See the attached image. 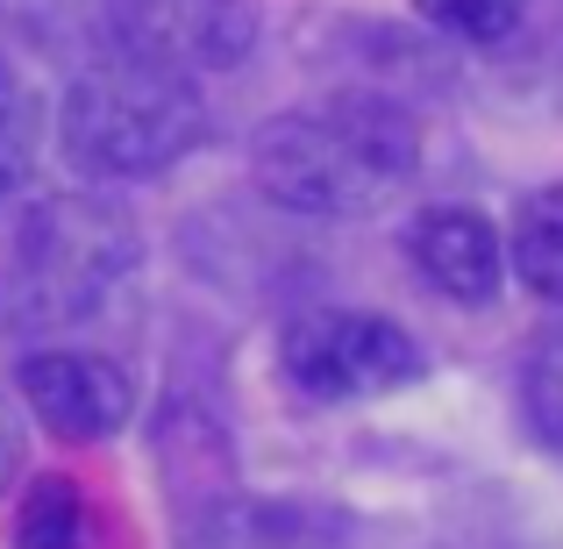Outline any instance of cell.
Segmentation results:
<instances>
[{"label":"cell","instance_id":"cell-10","mask_svg":"<svg viewBox=\"0 0 563 549\" xmlns=\"http://www.w3.org/2000/svg\"><path fill=\"white\" fill-rule=\"evenodd\" d=\"M14 549H93V507H86V485L51 471L22 493L14 507Z\"/></svg>","mask_w":563,"mask_h":549},{"label":"cell","instance_id":"cell-3","mask_svg":"<svg viewBox=\"0 0 563 549\" xmlns=\"http://www.w3.org/2000/svg\"><path fill=\"white\" fill-rule=\"evenodd\" d=\"M143 235L122 200L108 193H51V200L22 207L8 235V315L29 329H57L79 321L136 272Z\"/></svg>","mask_w":563,"mask_h":549},{"label":"cell","instance_id":"cell-14","mask_svg":"<svg viewBox=\"0 0 563 549\" xmlns=\"http://www.w3.org/2000/svg\"><path fill=\"white\" fill-rule=\"evenodd\" d=\"M22 165H29V136H0V207L22 186Z\"/></svg>","mask_w":563,"mask_h":549},{"label":"cell","instance_id":"cell-9","mask_svg":"<svg viewBox=\"0 0 563 549\" xmlns=\"http://www.w3.org/2000/svg\"><path fill=\"white\" fill-rule=\"evenodd\" d=\"M507 264L536 300L563 307V186H536L507 221Z\"/></svg>","mask_w":563,"mask_h":549},{"label":"cell","instance_id":"cell-11","mask_svg":"<svg viewBox=\"0 0 563 549\" xmlns=\"http://www.w3.org/2000/svg\"><path fill=\"white\" fill-rule=\"evenodd\" d=\"M413 14H421L428 29H442V36L456 43H507L514 29H521L528 0H413Z\"/></svg>","mask_w":563,"mask_h":549},{"label":"cell","instance_id":"cell-7","mask_svg":"<svg viewBox=\"0 0 563 549\" xmlns=\"http://www.w3.org/2000/svg\"><path fill=\"white\" fill-rule=\"evenodd\" d=\"M407 257L428 286L464 307H485L499 293V278H507V243L478 207H428L407 235Z\"/></svg>","mask_w":563,"mask_h":549},{"label":"cell","instance_id":"cell-4","mask_svg":"<svg viewBox=\"0 0 563 549\" xmlns=\"http://www.w3.org/2000/svg\"><path fill=\"white\" fill-rule=\"evenodd\" d=\"M278 371L307 399H378L399 393L428 371L421 343L399 321L364 315V307H314L278 336Z\"/></svg>","mask_w":563,"mask_h":549},{"label":"cell","instance_id":"cell-6","mask_svg":"<svg viewBox=\"0 0 563 549\" xmlns=\"http://www.w3.org/2000/svg\"><path fill=\"white\" fill-rule=\"evenodd\" d=\"M14 385L57 442H108L136 407L129 371L100 350H36V358H22Z\"/></svg>","mask_w":563,"mask_h":549},{"label":"cell","instance_id":"cell-15","mask_svg":"<svg viewBox=\"0 0 563 549\" xmlns=\"http://www.w3.org/2000/svg\"><path fill=\"white\" fill-rule=\"evenodd\" d=\"M14 464H22V421H14V407L0 399V493H8Z\"/></svg>","mask_w":563,"mask_h":549},{"label":"cell","instance_id":"cell-13","mask_svg":"<svg viewBox=\"0 0 563 549\" xmlns=\"http://www.w3.org/2000/svg\"><path fill=\"white\" fill-rule=\"evenodd\" d=\"M0 136H29V86L0 51Z\"/></svg>","mask_w":563,"mask_h":549},{"label":"cell","instance_id":"cell-1","mask_svg":"<svg viewBox=\"0 0 563 549\" xmlns=\"http://www.w3.org/2000/svg\"><path fill=\"white\" fill-rule=\"evenodd\" d=\"M421 172V129L385 94H329L314 108L272 114L250 136V179L272 207L314 221H357L393 207Z\"/></svg>","mask_w":563,"mask_h":549},{"label":"cell","instance_id":"cell-8","mask_svg":"<svg viewBox=\"0 0 563 549\" xmlns=\"http://www.w3.org/2000/svg\"><path fill=\"white\" fill-rule=\"evenodd\" d=\"M186 549H343V521L307 499H214Z\"/></svg>","mask_w":563,"mask_h":549},{"label":"cell","instance_id":"cell-12","mask_svg":"<svg viewBox=\"0 0 563 549\" xmlns=\"http://www.w3.org/2000/svg\"><path fill=\"white\" fill-rule=\"evenodd\" d=\"M528 414H536V428L563 450V336L528 358Z\"/></svg>","mask_w":563,"mask_h":549},{"label":"cell","instance_id":"cell-5","mask_svg":"<svg viewBox=\"0 0 563 549\" xmlns=\"http://www.w3.org/2000/svg\"><path fill=\"white\" fill-rule=\"evenodd\" d=\"M100 29L108 51L165 65L179 79H207V72H235L257 51V0H100Z\"/></svg>","mask_w":563,"mask_h":549},{"label":"cell","instance_id":"cell-2","mask_svg":"<svg viewBox=\"0 0 563 549\" xmlns=\"http://www.w3.org/2000/svg\"><path fill=\"white\" fill-rule=\"evenodd\" d=\"M200 136H207L200 86L122 51L93 57L57 100V151L79 179H108V186L157 179V172L186 165L200 151Z\"/></svg>","mask_w":563,"mask_h":549}]
</instances>
